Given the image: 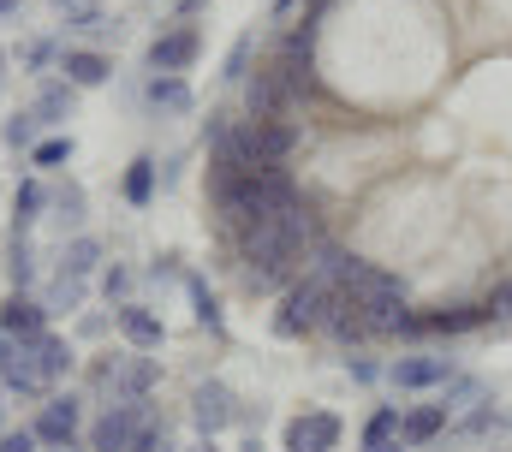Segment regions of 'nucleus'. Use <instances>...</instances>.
<instances>
[{"instance_id": "nucleus-1", "label": "nucleus", "mask_w": 512, "mask_h": 452, "mask_svg": "<svg viewBox=\"0 0 512 452\" xmlns=\"http://www.w3.org/2000/svg\"><path fill=\"white\" fill-rule=\"evenodd\" d=\"M334 298H340V286H334V250H328V262H322V268H310L304 280H292V286H286L280 316H274V334H280V339L316 334V328L328 322Z\"/></svg>"}, {"instance_id": "nucleus-2", "label": "nucleus", "mask_w": 512, "mask_h": 452, "mask_svg": "<svg viewBox=\"0 0 512 452\" xmlns=\"http://www.w3.org/2000/svg\"><path fill=\"white\" fill-rule=\"evenodd\" d=\"M334 280L370 316V334H376V322H382L387 310H405V280L376 268V262H364V256H334Z\"/></svg>"}, {"instance_id": "nucleus-3", "label": "nucleus", "mask_w": 512, "mask_h": 452, "mask_svg": "<svg viewBox=\"0 0 512 452\" xmlns=\"http://www.w3.org/2000/svg\"><path fill=\"white\" fill-rule=\"evenodd\" d=\"M0 387L6 393H42V369H36V351H30V339H12L0 334Z\"/></svg>"}, {"instance_id": "nucleus-4", "label": "nucleus", "mask_w": 512, "mask_h": 452, "mask_svg": "<svg viewBox=\"0 0 512 452\" xmlns=\"http://www.w3.org/2000/svg\"><path fill=\"white\" fill-rule=\"evenodd\" d=\"M310 42H316V24L292 30V36H286V48H280V54H274V66H268L292 96H304V90H310Z\"/></svg>"}, {"instance_id": "nucleus-5", "label": "nucleus", "mask_w": 512, "mask_h": 452, "mask_svg": "<svg viewBox=\"0 0 512 452\" xmlns=\"http://www.w3.org/2000/svg\"><path fill=\"white\" fill-rule=\"evenodd\" d=\"M30 435H36V447H66V441H78V399H72V393H54V399L36 411Z\"/></svg>"}, {"instance_id": "nucleus-6", "label": "nucleus", "mask_w": 512, "mask_h": 452, "mask_svg": "<svg viewBox=\"0 0 512 452\" xmlns=\"http://www.w3.org/2000/svg\"><path fill=\"white\" fill-rule=\"evenodd\" d=\"M245 143H251L256 167H280L298 149V131L286 119H245Z\"/></svg>"}, {"instance_id": "nucleus-7", "label": "nucleus", "mask_w": 512, "mask_h": 452, "mask_svg": "<svg viewBox=\"0 0 512 452\" xmlns=\"http://www.w3.org/2000/svg\"><path fill=\"white\" fill-rule=\"evenodd\" d=\"M340 447V417L334 411H304L286 423V452H334Z\"/></svg>"}, {"instance_id": "nucleus-8", "label": "nucleus", "mask_w": 512, "mask_h": 452, "mask_svg": "<svg viewBox=\"0 0 512 452\" xmlns=\"http://www.w3.org/2000/svg\"><path fill=\"white\" fill-rule=\"evenodd\" d=\"M197 54H203V36H197L191 24H179V30H161V36L149 42V72H185Z\"/></svg>"}, {"instance_id": "nucleus-9", "label": "nucleus", "mask_w": 512, "mask_h": 452, "mask_svg": "<svg viewBox=\"0 0 512 452\" xmlns=\"http://www.w3.org/2000/svg\"><path fill=\"white\" fill-rule=\"evenodd\" d=\"M387 381L405 387V393L447 387V381H453V363H447V357H423V351H417V357H393V363H387Z\"/></svg>"}, {"instance_id": "nucleus-10", "label": "nucleus", "mask_w": 512, "mask_h": 452, "mask_svg": "<svg viewBox=\"0 0 512 452\" xmlns=\"http://www.w3.org/2000/svg\"><path fill=\"white\" fill-rule=\"evenodd\" d=\"M191 417H197V429H203V435H221V429H233V423H239V399H233L221 381H203V387L191 393Z\"/></svg>"}, {"instance_id": "nucleus-11", "label": "nucleus", "mask_w": 512, "mask_h": 452, "mask_svg": "<svg viewBox=\"0 0 512 452\" xmlns=\"http://www.w3.org/2000/svg\"><path fill=\"white\" fill-rule=\"evenodd\" d=\"M137 423H143V399H126V405H114V411L96 423L90 447H96V452H131V441H137Z\"/></svg>"}, {"instance_id": "nucleus-12", "label": "nucleus", "mask_w": 512, "mask_h": 452, "mask_svg": "<svg viewBox=\"0 0 512 452\" xmlns=\"http://www.w3.org/2000/svg\"><path fill=\"white\" fill-rule=\"evenodd\" d=\"M298 96L274 78V72H256V78H245V113L251 119H286V108H292Z\"/></svg>"}, {"instance_id": "nucleus-13", "label": "nucleus", "mask_w": 512, "mask_h": 452, "mask_svg": "<svg viewBox=\"0 0 512 452\" xmlns=\"http://www.w3.org/2000/svg\"><path fill=\"white\" fill-rule=\"evenodd\" d=\"M0 334H12V339H42V334H48V310H42L36 298L12 292V298L0 304Z\"/></svg>"}, {"instance_id": "nucleus-14", "label": "nucleus", "mask_w": 512, "mask_h": 452, "mask_svg": "<svg viewBox=\"0 0 512 452\" xmlns=\"http://www.w3.org/2000/svg\"><path fill=\"white\" fill-rule=\"evenodd\" d=\"M114 322H120V334H126L137 351H155V345L167 339L161 316H155V310H143V304H120V316H114Z\"/></svg>"}, {"instance_id": "nucleus-15", "label": "nucleus", "mask_w": 512, "mask_h": 452, "mask_svg": "<svg viewBox=\"0 0 512 452\" xmlns=\"http://www.w3.org/2000/svg\"><path fill=\"white\" fill-rule=\"evenodd\" d=\"M60 72H66V84H72V90H96V84H108V72H114V66H108L102 54H90V48H72V54L60 60Z\"/></svg>"}, {"instance_id": "nucleus-16", "label": "nucleus", "mask_w": 512, "mask_h": 452, "mask_svg": "<svg viewBox=\"0 0 512 452\" xmlns=\"http://www.w3.org/2000/svg\"><path fill=\"white\" fill-rule=\"evenodd\" d=\"M495 310L489 304H459V310H435V316H423V334H471V328H483Z\"/></svg>"}, {"instance_id": "nucleus-17", "label": "nucleus", "mask_w": 512, "mask_h": 452, "mask_svg": "<svg viewBox=\"0 0 512 452\" xmlns=\"http://www.w3.org/2000/svg\"><path fill=\"white\" fill-rule=\"evenodd\" d=\"M447 429V405H411L405 417H399V435H405V447H423V441H435Z\"/></svg>"}, {"instance_id": "nucleus-18", "label": "nucleus", "mask_w": 512, "mask_h": 452, "mask_svg": "<svg viewBox=\"0 0 512 452\" xmlns=\"http://www.w3.org/2000/svg\"><path fill=\"white\" fill-rule=\"evenodd\" d=\"M30 351H36V369H42V387H48V381H60V375L72 369V345H66V339L42 334V339H30Z\"/></svg>"}, {"instance_id": "nucleus-19", "label": "nucleus", "mask_w": 512, "mask_h": 452, "mask_svg": "<svg viewBox=\"0 0 512 452\" xmlns=\"http://www.w3.org/2000/svg\"><path fill=\"white\" fill-rule=\"evenodd\" d=\"M149 387H155V363L149 357H131L126 369H114V393L120 399H143Z\"/></svg>"}, {"instance_id": "nucleus-20", "label": "nucleus", "mask_w": 512, "mask_h": 452, "mask_svg": "<svg viewBox=\"0 0 512 452\" xmlns=\"http://www.w3.org/2000/svg\"><path fill=\"white\" fill-rule=\"evenodd\" d=\"M149 102H155V108L185 113V108H191V90H185V78H179V72H155V78H149Z\"/></svg>"}, {"instance_id": "nucleus-21", "label": "nucleus", "mask_w": 512, "mask_h": 452, "mask_svg": "<svg viewBox=\"0 0 512 452\" xmlns=\"http://www.w3.org/2000/svg\"><path fill=\"white\" fill-rule=\"evenodd\" d=\"M30 274H36L30 244H24V232L12 226V238H6V280H12V292H24V286H30Z\"/></svg>"}, {"instance_id": "nucleus-22", "label": "nucleus", "mask_w": 512, "mask_h": 452, "mask_svg": "<svg viewBox=\"0 0 512 452\" xmlns=\"http://www.w3.org/2000/svg\"><path fill=\"white\" fill-rule=\"evenodd\" d=\"M72 102H78V96H72V84H48V90H42V96H36V119H42V125H60V119H72Z\"/></svg>"}, {"instance_id": "nucleus-23", "label": "nucleus", "mask_w": 512, "mask_h": 452, "mask_svg": "<svg viewBox=\"0 0 512 452\" xmlns=\"http://www.w3.org/2000/svg\"><path fill=\"white\" fill-rule=\"evenodd\" d=\"M42 209H48V191H42L36 179H24V185H18V197H12V226L24 232V226L42 215Z\"/></svg>"}, {"instance_id": "nucleus-24", "label": "nucleus", "mask_w": 512, "mask_h": 452, "mask_svg": "<svg viewBox=\"0 0 512 452\" xmlns=\"http://www.w3.org/2000/svg\"><path fill=\"white\" fill-rule=\"evenodd\" d=\"M149 197H155V161H149V155H137V161L126 167V203L143 209Z\"/></svg>"}, {"instance_id": "nucleus-25", "label": "nucleus", "mask_w": 512, "mask_h": 452, "mask_svg": "<svg viewBox=\"0 0 512 452\" xmlns=\"http://www.w3.org/2000/svg\"><path fill=\"white\" fill-rule=\"evenodd\" d=\"M387 441H405V435H399V411H393V405H382V411L364 423V447H387Z\"/></svg>"}, {"instance_id": "nucleus-26", "label": "nucleus", "mask_w": 512, "mask_h": 452, "mask_svg": "<svg viewBox=\"0 0 512 452\" xmlns=\"http://www.w3.org/2000/svg\"><path fill=\"white\" fill-rule=\"evenodd\" d=\"M96 256H102V250H96V238H72V244H66V274H72V280H84V274L96 268Z\"/></svg>"}, {"instance_id": "nucleus-27", "label": "nucleus", "mask_w": 512, "mask_h": 452, "mask_svg": "<svg viewBox=\"0 0 512 452\" xmlns=\"http://www.w3.org/2000/svg\"><path fill=\"white\" fill-rule=\"evenodd\" d=\"M30 161H36V167H66V161H72V137H42V143L30 149Z\"/></svg>"}, {"instance_id": "nucleus-28", "label": "nucleus", "mask_w": 512, "mask_h": 452, "mask_svg": "<svg viewBox=\"0 0 512 452\" xmlns=\"http://www.w3.org/2000/svg\"><path fill=\"white\" fill-rule=\"evenodd\" d=\"M78 304H84V280H72V274H60L42 310H78Z\"/></svg>"}, {"instance_id": "nucleus-29", "label": "nucleus", "mask_w": 512, "mask_h": 452, "mask_svg": "<svg viewBox=\"0 0 512 452\" xmlns=\"http://www.w3.org/2000/svg\"><path fill=\"white\" fill-rule=\"evenodd\" d=\"M36 131H42V119H36V113L6 119V143H12V149H36Z\"/></svg>"}, {"instance_id": "nucleus-30", "label": "nucleus", "mask_w": 512, "mask_h": 452, "mask_svg": "<svg viewBox=\"0 0 512 452\" xmlns=\"http://www.w3.org/2000/svg\"><path fill=\"white\" fill-rule=\"evenodd\" d=\"M191 298H197V322H203V328H221V304H215L197 280H191Z\"/></svg>"}, {"instance_id": "nucleus-31", "label": "nucleus", "mask_w": 512, "mask_h": 452, "mask_svg": "<svg viewBox=\"0 0 512 452\" xmlns=\"http://www.w3.org/2000/svg\"><path fill=\"white\" fill-rule=\"evenodd\" d=\"M245 60H251V36L233 42V54H227V78H245Z\"/></svg>"}, {"instance_id": "nucleus-32", "label": "nucleus", "mask_w": 512, "mask_h": 452, "mask_svg": "<svg viewBox=\"0 0 512 452\" xmlns=\"http://www.w3.org/2000/svg\"><path fill=\"white\" fill-rule=\"evenodd\" d=\"M0 452H36V435L30 429H6L0 435Z\"/></svg>"}, {"instance_id": "nucleus-33", "label": "nucleus", "mask_w": 512, "mask_h": 452, "mask_svg": "<svg viewBox=\"0 0 512 452\" xmlns=\"http://www.w3.org/2000/svg\"><path fill=\"white\" fill-rule=\"evenodd\" d=\"M102 292H108V298H126V292H131V274H126V268H108Z\"/></svg>"}, {"instance_id": "nucleus-34", "label": "nucleus", "mask_w": 512, "mask_h": 452, "mask_svg": "<svg viewBox=\"0 0 512 452\" xmlns=\"http://www.w3.org/2000/svg\"><path fill=\"white\" fill-rule=\"evenodd\" d=\"M459 399H477V381H447V399H441V405H447V411H453V405H459Z\"/></svg>"}, {"instance_id": "nucleus-35", "label": "nucleus", "mask_w": 512, "mask_h": 452, "mask_svg": "<svg viewBox=\"0 0 512 452\" xmlns=\"http://www.w3.org/2000/svg\"><path fill=\"white\" fill-rule=\"evenodd\" d=\"M48 60H54V42H30L24 48V66H48Z\"/></svg>"}, {"instance_id": "nucleus-36", "label": "nucleus", "mask_w": 512, "mask_h": 452, "mask_svg": "<svg viewBox=\"0 0 512 452\" xmlns=\"http://www.w3.org/2000/svg\"><path fill=\"white\" fill-rule=\"evenodd\" d=\"M346 369H352L358 381H376V363H370V357H346Z\"/></svg>"}, {"instance_id": "nucleus-37", "label": "nucleus", "mask_w": 512, "mask_h": 452, "mask_svg": "<svg viewBox=\"0 0 512 452\" xmlns=\"http://www.w3.org/2000/svg\"><path fill=\"white\" fill-rule=\"evenodd\" d=\"M489 310H495V316H512V286H501V292L489 298Z\"/></svg>"}, {"instance_id": "nucleus-38", "label": "nucleus", "mask_w": 512, "mask_h": 452, "mask_svg": "<svg viewBox=\"0 0 512 452\" xmlns=\"http://www.w3.org/2000/svg\"><path fill=\"white\" fill-rule=\"evenodd\" d=\"M60 209H66V221H78V209H84V197H78V191H60Z\"/></svg>"}, {"instance_id": "nucleus-39", "label": "nucleus", "mask_w": 512, "mask_h": 452, "mask_svg": "<svg viewBox=\"0 0 512 452\" xmlns=\"http://www.w3.org/2000/svg\"><path fill=\"white\" fill-rule=\"evenodd\" d=\"M197 6H209V0H179V12H185V18H191V12H197Z\"/></svg>"}, {"instance_id": "nucleus-40", "label": "nucleus", "mask_w": 512, "mask_h": 452, "mask_svg": "<svg viewBox=\"0 0 512 452\" xmlns=\"http://www.w3.org/2000/svg\"><path fill=\"white\" fill-rule=\"evenodd\" d=\"M364 452H405V441H387V447H364Z\"/></svg>"}, {"instance_id": "nucleus-41", "label": "nucleus", "mask_w": 512, "mask_h": 452, "mask_svg": "<svg viewBox=\"0 0 512 452\" xmlns=\"http://www.w3.org/2000/svg\"><path fill=\"white\" fill-rule=\"evenodd\" d=\"M6 12H18V0H0V18H6Z\"/></svg>"}, {"instance_id": "nucleus-42", "label": "nucleus", "mask_w": 512, "mask_h": 452, "mask_svg": "<svg viewBox=\"0 0 512 452\" xmlns=\"http://www.w3.org/2000/svg\"><path fill=\"white\" fill-rule=\"evenodd\" d=\"M0 435H6V399H0Z\"/></svg>"}, {"instance_id": "nucleus-43", "label": "nucleus", "mask_w": 512, "mask_h": 452, "mask_svg": "<svg viewBox=\"0 0 512 452\" xmlns=\"http://www.w3.org/2000/svg\"><path fill=\"white\" fill-rule=\"evenodd\" d=\"M191 452H215V447H209V441H203V447H191Z\"/></svg>"}]
</instances>
